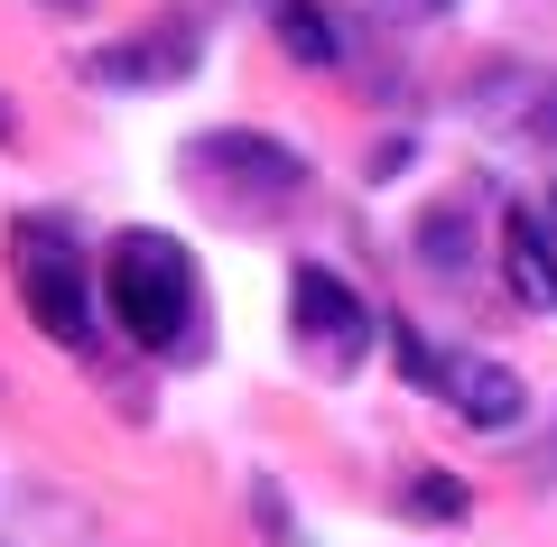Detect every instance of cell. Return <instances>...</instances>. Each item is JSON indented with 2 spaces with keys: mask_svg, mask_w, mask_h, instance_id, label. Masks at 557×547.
I'll return each mask as SVG.
<instances>
[{
  "mask_svg": "<svg viewBox=\"0 0 557 547\" xmlns=\"http://www.w3.org/2000/svg\"><path fill=\"white\" fill-rule=\"evenodd\" d=\"M102 297H112L121 334L139 352H205V278H196V251L177 233H112L102 251Z\"/></svg>",
  "mask_w": 557,
  "mask_h": 547,
  "instance_id": "obj_1",
  "label": "cell"
},
{
  "mask_svg": "<svg viewBox=\"0 0 557 547\" xmlns=\"http://www.w3.org/2000/svg\"><path fill=\"white\" fill-rule=\"evenodd\" d=\"M502 288H511V307H530V315H548L557 307V233L539 214H502Z\"/></svg>",
  "mask_w": 557,
  "mask_h": 547,
  "instance_id": "obj_7",
  "label": "cell"
},
{
  "mask_svg": "<svg viewBox=\"0 0 557 547\" xmlns=\"http://www.w3.org/2000/svg\"><path fill=\"white\" fill-rule=\"evenodd\" d=\"M391 352H399V372H409L418 390H437L446 409H456L465 427H483V436H502V427L530 418L520 372H511V362H493V352H437L418 325H391Z\"/></svg>",
  "mask_w": 557,
  "mask_h": 547,
  "instance_id": "obj_3",
  "label": "cell"
},
{
  "mask_svg": "<svg viewBox=\"0 0 557 547\" xmlns=\"http://www.w3.org/2000/svg\"><path fill=\"white\" fill-rule=\"evenodd\" d=\"M84 75L94 84H177V75H196V38L186 28H139L121 47H94Z\"/></svg>",
  "mask_w": 557,
  "mask_h": 547,
  "instance_id": "obj_8",
  "label": "cell"
},
{
  "mask_svg": "<svg viewBox=\"0 0 557 547\" xmlns=\"http://www.w3.org/2000/svg\"><path fill=\"white\" fill-rule=\"evenodd\" d=\"M474 121L520 130V139H557V75H539V65H493V75L474 84Z\"/></svg>",
  "mask_w": 557,
  "mask_h": 547,
  "instance_id": "obj_6",
  "label": "cell"
},
{
  "mask_svg": "<svg viewBox=\"0 0 557 547\" xmlns=\"http://www.w3.org/2000/svg\"><path fill=\"white\" fill-rule=\"evenodd\" d=\"M0 139H10V112H0Z\"/></svg>",
  "mask_w": 557,
  "mask_h": 547,
  "instance_id": "obj_14",
  "label": "cell"
},
{
  "mask_svg": "<svg viewBox=\"0 0 557 547\" xmlns=\"http://www.w3.org/2000/svg\"><path fill=\"white\" fill-rule=\"evenodd\" d=\"M381 10H391V20H446L456 0H381Z\"/></svg>",
  "mask_w": 557,
  "mask_h": 547,
  "instance_id": "obj_12",
  "label": "cell"
},
{
  "mask_svg": "<svg viewBox=\"0 0 557 547\" xmlns=\"http://www.w3.org/2000/svg\"><path fill=\"white\" fill-rule=\"evenodd\" d=\"M186 176L214 186L223 204H260V214H278V204L307 186V158L288 149V139H260V130H205V139H186Z\"/></svg>",
  "mask_w": 557,
  "mask_h": 547,
  "instance_id": "obj_5",
  "label": "cell"
},
{
  "mask_svg": "<svg viewBox=\"0 0 557 547\" xmlns=\"http://www.w3.org/2000/svg\"><path fill=\"white\" fill-rule=\"evenodd\" d=\"M288 334L307 344V362H317L325 381L362 372V352H372V307H362L354 278H335L325 260H298L288 270Z\"/></svg>",
  "mask_w": 557,
  "mask_h": 547,
  "instance_id": "obj_4",
  "label": "cell"
},
{
  "mask_svg": "<svg viewBox=\"0 0 557 547\" xmlns=\"http://www.w3.org/2000/svg\"><path fill=\"white\" fill-rule=\"evenodd\" d=\"M270 28L298 65H344V20L325 0H270Z\"/></svg>",
  "mask_w": 557,
  "mask_h": 547,
  "instance_id": "obj_10",
  "label": "cell"
},
{
  "mask_svg": "<svg viewBox=\"0 0 557 547\" xmlns=\"http://www.w3.org/2000/svg\"><path fill=\"white\" fill-rule=\"evenodd\" d=\"M10 278H20V297H28V315H38L47 344H65V352L102 344V325H94V260H84V233L65 214L10 223Z\"/></svg>",
  "mask_w": 557,
  "mask_h": 547,
  "instance_id": "obj_2",
  "label": "cell"
},
{
  "mask_svg": "<svg viewBox=\"0 0 557 547\" xmlns=\"http://www.w3.org/2000/svg\"><path fill=\"white\" fill-rule=\"evenodd\" d=\"M418 260H428L437 278L474 270V204H465V196H437L428 214H418Z\"/></svg>",
  "mask_w": 557,
  "mask_h": 547,
  "instance_id": "obj_9",
  "label": "cell"
},
{
  "mask_svg": "<svg viewBox=\"0 0 557 547\" xmlns=\"http://www.w3.org/2000/svg\"><path fill=\"white\" fill-rule=\"evenodd\" d=\"M399 501H409L418 520H465V510H474L456 473H409V492H399Z\"/></svg>",
  "mask_w": 557,
  "mask_h": 547,
  "instance_id": "obj_11",
  "label": "cell"
},
{
  "mask_svg": "<svg viewBox=\"0 0 557 547\" xmlns=\"http://www.w3.org/2000/svg\"><path fill=\"white\" fill-rule=\"evenodd\" d=\"M548 233H557V196H548Z\"/></svg>",
  "mask_w": 557,
  "mask_h": 547,
  "instance_id": "obj_13",
  "label": "cell"
}]
</instances>
